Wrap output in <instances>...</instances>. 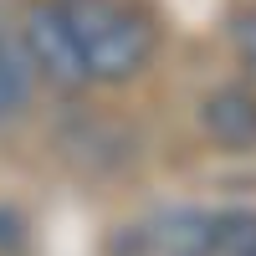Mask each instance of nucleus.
Segmentation results:
<instances>
[{"instance_id":"3","label":"nucleus","mask_w":256,"mask_h":256,"mask_svg":"<svg viewBox=\"0 0 256 256\" xmlns=\"http://www.w3.org/2000/svg\"><path fill=\"white\" fill-rule=\"evenodd\" d=\"M205 134L216 138L220 148H236V154H246V148H256V88H220L205 98Z\"/></svg>"},{"instance_id":"5","label":"nucleus","mask_w":256,"mask_h":256,"mask_svg":"<svg viewBox=\"0 0 256 256\" xmlns=\"http://www.w3.org/2000/svg\"><path fill=\"white\" fill-rule=\"evenodd\" d=\"M216 256H256V216L220 210L216 216Z\"/></svg>"},{"instance_id":"4","label":"nucleus","mask_w":256,"mask_h":256,"mask_svg":"<svg viewBox=\"0 0 256 256\" xmlns=\"http://www.w3.org/2000/svg\"><path fill=\"white\" fill-rule=\"evenodd\" d=\"M159 256H216V216H195L180 210L174 220H164V230H148Z\"/></svg>"},{"instance_id":"1","label":"nucleus","mask_w":256,"mask_h":256,"mask_svg":"<svg viewBox=\"0 0 256 256\" xmlns=\"http://www.w3.org/2000/svg\"><path fill=\"white\" fill-rule=\"evenodd\" d=\"M62 16L72 26L77 56L92 82H128L148 67L159 36L148 16L128 0H62Z\"/></svg>"},{"instance_id":"2","label":"nucleus","mask_w":256,"mask_h":256,"mask_svg":"<svg viewBox=\"0 0 256 256\" xmlns=\"http://www.w3.org/2000/svg\"><path fill=\"white\" fill-rule=\"evenodd\" d=\"M20 46H26L31 67L41 77H52L56 88H88V67H82L77 56V41H72V26L67 16H62V0H41V6L26 10V36H20Z\"/></svg>"},{"instance_id":"6","label":"nucleus","mask_w":256,"mask_h":256,"mask_svg":"<svg viewBox=\"0 0 256 256\" xmlns=\"http://www.w3.org/2000/svg\"><path fill=\"white\" fill-rule=\"evenodd\" d=\"M230 36H236L241 62L256 72V10H241V16H236V26H230Z\"/></svg>"}]
</instances>
